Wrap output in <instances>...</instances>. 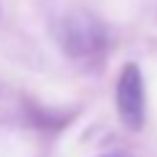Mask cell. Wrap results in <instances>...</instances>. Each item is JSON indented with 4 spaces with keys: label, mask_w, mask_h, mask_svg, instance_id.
I'll list each match as a JSON object with an SVG mask.
<instances>
[{
    "label": "cell",
    "mask_w": 157,
    "mask_h": 157,
    "mask_svg": "<svg viewBox=\"0 0 157 157\" xmlns=\"http://www.w3.org/2000/svg\"><path fill=\"white\" fill-rule=\"evenodd\" d=\"M58 37H60V45L76 58L94 55V52H100L105 47V29L89 13H71V16H66L60 29H58Z\"/></svg>",
    "instance_id": "cell-1"
},
{
    "label": "cell",
    "mask_w": 157,
    "mask_h": 157,
    "mask_svg": "<svg viewBox=\"0 0 157 157\" xmlns=\"http://www.w3.org/2000/svg\"><path fill=\"white\" fill-rule=\"evenodd\" d=\"M115 100H118V113H121L123 126L139 131L144 126V81H141V73L134 63H128L118 78Z\"/></svg>",
    "instance_id": "cell-2"
},
{
    "label": "cell",
    "mask_w": 157,
    "mask_h": 157,
    "mask_svg": "<svg viewBox=\"0 0 157 157\" xmlns=\"http://www.w3.org/2000/svg\"><path fill=\"white\" fill-rule=\"evenodd\" d=\"M102 157H121V155H102Z\"/></svg>",
    "instance_id": "cell-3"
}]
</instances>
